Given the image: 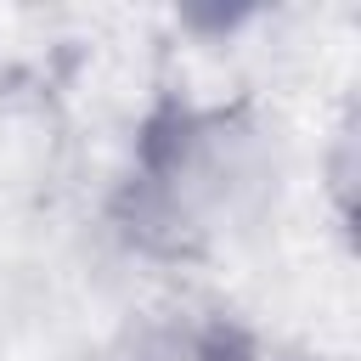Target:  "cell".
Here are the masks:
<instances>
[{
  "label": "cell",
  "mask_w": 361,
  "mask_h": 361,
  "mask_svg": "<svg viewBox=\"0 0 361 361\" xmlns=\"http://www.w3.org/2000/svg\"><path fill=\"white\" fill-rule=\"evenodd\" d=\"M282 180V147L259 107L226 96L158 102L113 192L118 237L164 265H192L259 226Z\"/></svg>",
  "instance_id": "obj_1"
},
{
  "label": "cell",
  "mask_w": 361,
  "mask_h": 361,
  "mask_svg": "<svg viewBox=\"0 0 361 361\" xmlns=\"http://www.w3.org/2000/svg\"><path fill=\"white\" fill-rule=\"evenodd\" d=\"M243 361H265V355H243Z\"/></svg>",
  "instance_id": "obj_2"
}]
</instances>
